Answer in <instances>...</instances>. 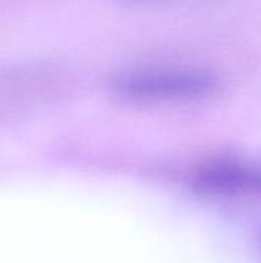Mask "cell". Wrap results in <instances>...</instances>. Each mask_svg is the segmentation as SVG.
Returning a JSON list of instances; mask_svg holds the SVG:
<instances>
[{
    "label": "cell",
    "mask_w": 261,
    "mask_h": 263,
    "mask_svg": "<svg viewBox=\"0 0 261 263\" xmlns=\"http://www.w3.org/2000/svg\"><path fill=\"white\" fill-rule=\"evenodd\" d=\"M195 185L217 196L261 194V165L238 159H215L197 171Z\"/></svg>",
    "instance_id": "7a4b0ae2"
},
{
    "label": "cell",
    "mask_w": 261,
    "mask_h": 263,
    "mask_svg": "<svg viewBox=\"0 0 261 263\" xmlns=\"http://www.w3.org/2000/svg\"><path fill=\"white\" fill-rule=\"evenodd\" d=\"M220 79L209 69L151 66L122 72L111 83L112 94L134 105L186 103L214 97Z\"/></svg>",
    "instance_id": "6da1fadb"
}]
</instances>
